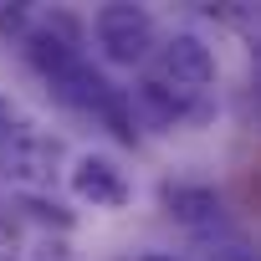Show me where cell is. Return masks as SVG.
Returning <instances> with one entry per match:
<instances>
[{"mask_svg":"<svg viewBox=\"0 0 261 261\" xmlns=\"http://www.w3.org/2000/svg\"><path fill=\"white\" fill-rule=\"evenodd\" d=\"M51 87H57V97H62V102H72V108H82V113H92V108L113 92V82H108L92 62H82V57H77L62 77H51Z\"/></svg>","mask_w":261,"mask_h":261,"instance_id":"5","label":"cell"},{"mask_svg":"<svg viewBox=\"0 0 261 261\" xmlns=\"http://www.w3.org/2000/svg\"><path fill=\"white\" fill-rule=\"evenodd\" d=\"M26 26V11L21 6H6V11H0V31H21Z\"/></svg>","mask_w":261,"mask_h":261,"instance_id":"9","label":"cell"},{"mask_svg":"<svg viewBox=\"0 0 261 261\" xmlns=\"http://www.w3.org/2000/svg\"><path fill=\"white\" fill-rule=\"evenodd\" d=\"M26 57H31V67H36L41 77H62V72L77 62V46H72L67 36H57L51 26H36V31L26 36Z\"/></svg>","mask_w":261,"mask_h":261,"instance_id":"7","label":"cell"},{"mask_svg":"<svg viewBox=\"0 0 261 261\" xmlns=\"http://www.w3.org/2000/svg\"><path fill=\"white\" fill-rule=\"evenodd\" d=\"M92 31H97V46L108 51V62H118V67L144 62L149 46H154V21L139 6H102Z\"/></svg>","mask_w":261,"mask_h":261,"instance_id":"1","label":"cell"},{"mask_svg":"<svg viewBox=\"0 0 261 261\" xmlns=\"http://www.w3.org/2000/svg\"><path fill=\"white\" fill-rule=\"evenodd\" d=\"M72 190H77V200H87V205H128V179H123V169H118L113 159H102V154L77 159Z\"/></svg>","mask_w":261,"mask_h":261,"instance_id":"4","label":"cell"},{"mask_svg":"<svg viewBox=\"0 0 261 261\" xmlns=\"http://www.w3.org/2000/svg\"><path fill=\"white\" fill-rule=\"evenodd\" d=\"M185 97H190V92L169 87L164 77H149V82L139 87V102H144V108H154V118H164V123H174V118L185 113Z\"/></svg>","mask_w":261,"mask_h":261,"instance_id":"8","label":"cell"},{"mask_svg":"<svg viewBox=\"0 0 261 261\" xmlns=\"http://www.w3.org/2000/svg\"><path fill=\"white\" fill-rule=\"evenodd\" d=\"M164 210L185 225H205L220 215V195L210 185H164Z\"/></svg>","mask_w":261,"mask_h":261,"instance_id":"6","label":"cell"},{"mask_svg":"<svg viewBox=\"0 0 261 261\" xmlns=\"http://www.w3.org/2000/svg\"><path fill=\"white\" fill-rule=\"evenodd\" d=\"M159 77L164 82H174L179 92H205L210 82H215V57H210V46L200 41V36H190V31H179V36H169L164 41V57H159Z\"/></svg>","mask_w":261,"mask_h":261,"instance_id":"3","label":"cell"},{"mask_svg":"<svg viewBox=\"0 0 261 261\" xmlns=\"http://www.w3.org/2000/svg\"><path fill=\"white\" fill-rule=\"evenodd\" d=\"M210 261H251L246 246H225V251H210Z\"/></svg>","mask_w":261,"mask_h":261,"instance_id":"11","label":"cell"},{"mask_svg":"<svg viewBox=\"0 0 261 261\" xmlns=\"http://www.w3.org/2000/svg\"><path fill=\"white\" fill-rule=\"evenodd\" d=\"M57 159H62V144H57L51 134H36V128H26V123H16V128H11V139L0 144V169H6L11 179H26V185L51 179Z\"/></svg>","mask_w":261,"mask_h":261,"instance_id":"2","label":"cell"},{"mask_svg":"<svg viewBox=\"0 0 261 261\" xmlns=\"http://www.w3.org/2000/svg\"><path fill=\"white\" fill-rule=\"evenodd\" d=\"M144 261H174V256H144Z\"/></svg>","mask_w":261,"mask_h":261,"instance_id":"12","label":"cell"},{"mask_svg":"<svg viewBox=\"0 0 261 261\" xmlns=\"http://www.w3.org/2000/svg\"><path fill=\"white\" fill-rule=\"evenodd\" d=\"M11 128H16V108H11V97H0V144L11 139Z\"/></svg>","mask_w":261,"mask_h":261,"instance_id":"10","label":"cell"}]
</instances>
